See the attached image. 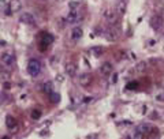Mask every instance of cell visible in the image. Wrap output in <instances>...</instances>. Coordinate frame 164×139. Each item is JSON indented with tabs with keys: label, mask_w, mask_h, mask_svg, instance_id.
<instances>
[{
	"label": "cell",
	"mask_w": 164,
	"mask_h": 139,
	"mask_svg": "<svg viewBox=\"0 0 164 139\" xmlns=\"http://www.w3.org/2000/svg\"><path fill=\"white\" fill-rule=\"evenodd\" d=\"M43 67H41V63L37 59H30L28 62V74L30 77H37L41 72Z\"/></svg>",
	"instance_id": "1"
},
{
	"label": "cell",
	"mask_w": 164,
	"mask_h": 139,
	"mask_svg": "<svg viewBox=\"0 0 164 139\" xmlns=\"http://www.w3.org/2000/svg\"><path fill=\"white\" fill-rule=\"evenodd\" d=\"M105 38H107V40L108 41H116L119 38V36H121V33H119V29H116V28H114V26H112V28H109L108 30L105 31Z\"/></svg>",
	"instance_id": "2"
},
{
	"label": "cell",
	"mask_w": 164,
	"mask_h": 139,
	"mask_svg": "<svg viewBox=\"0 0 164 139\" xmlns=\"http://www.w3.org/2000/svg\"><path fill=\"white\" fill-rule=\"evenodd\" d=\"M0 59H1V62H3L6 65H13L14 63H15V56H14L13 52H4V53H1Z\"/></svg>",
	"instance_id": "3"
},
{
	"label": "cell",
	"mask_w": 164,
	"mask_h": 139,
	"mask_svg": "<svg viewBox=\"0 0 164 139\" xmlns=\"http://www.w3.org/2000/svg\"><path fill=\"white\" fill-rule=\"evenodd\" d=\"M78 80H79L81 86H89L92 83V75L88 74V72H82V74L78 77Z\"/></svg>",
	"instance_id": "4"
},
{
	"label": "cell",
	"mask_w": 164,
	"mask_h": 139,
	"mask_svg": "<svg viewBox=\"0 0 164 139\" xmlns=\"http://www.w3.org/2000/svg\"><path fill=\"white\" fill-rule=\"evenodd\" d=\"M6 127L8 128L11 132H14V131L18 128V126H16V120L15 117H13L11 114H8V116H6Z\"/></svg>",
	"instance_id": "5"
},
{
	"label": "cell",
	"mask_w": 164,
	"mask_h": 139,
	"mask_svg": "<svg viewBox=\"0 0 164 139\" xmlns=\"http://www.w3.org/2000/svg\"><path fill=\"white\" fill-rule=\"evenodd\" d=\"M103 16H104V19L107 22H109V23H114L115 22V11L112 8H105L104 11H103Z\"/></svg>",
	"instance_id": "6"
},
{
	"label": "cell",
	"mask_w": 164,
	"mask_h": 139,
	"mask_svg": "<svg viewBox=\"0 0 164 139\" xmlns=\"http://www.w3.org/2000/svg\"><path fill=\"white\" fill-rule=\"evenodd\" d=\"M82 21V16L79 15V14L75 11V10H73L71 13L68 14V16H67V22L68 23H78V22H81Z\"/></svg>",
	"instance_id": "7"
},
{
	"label": "cell",
	"mask_w": 164,
	"mask_h": 139,
	"mask_svg": "<svg viewBox=\"0 0 164 139\" xmlns=\"http://www.w3.org/2000/svg\"><path fill=\"white\" fill-rule=\"evenodd\" d=\"M112 71H114V67H112V64L109 62L103 63L101 67H100V72H101L103 75H111Z\"/></svg>",
	"instance_id": "8"
},
{
	"label": "cell",
	"mask_w": 164,
	"mask_h": 139,
	"mask_svg": "<svg viewBox=\"0 0 164 139\" xmlns=\"http://www.w3.org/2000/svg\"><path fill=\"white\" fill-rule=\"evenodd\" d=\"M8 8L11 10V13H18V11H21V8H22L21 0H10Z\"/></svg>",
	"instance_id": "9"
},
{
	"label": "cell",
	"mask_w": 164,
	"mask_h": 139,
	"mask_svg": "<svg viewBox=\"0 0 164 139\" xmlns=\"http://www.w3.org/2000/svg\"><path fill=\"white\" fill-rule=\"evenodd\" d=\"M66 74L71 78L75 77V75H77V65H75L74 63H67V64H66Z\"/></svg>",
	"instance_id": "10"
},
{
	"label": "cell",
	"mask_w": 164,
	"mask_h": 139,
	"mask_svg": "<svg viewBox=\"0 0 164 139\" xmlns=\"http://www.w3.org/2000/svg\"><path fill=\"white\" fill-rule=\"evenodd\" d=\"M82 36H84V30H82L81 28H74L71 30V38L74 41L81 40V38H82Z\"/></svg>",
	"instance_id": "11"
},
{
	"label": "cell",
	"mask_w": 164,
	"mask_h": 139,
	"mask_svg": "<svg viewBox=\"0 0 164 139\" xmlns=\"http://www.w3.org/2000/svg\"><path fill=\"white\" fill-rule=\"evenodd\" d=\"M161 25H163V18H161V16L155 15L153 18L151 19V26H152L153 29H159V28H161Z\"/></svg>",
	"instance_id": "12"
},
{
	"label": "cell",
	"mask_w": 164,
	"mask_h": 139,
	"mask_svg": "<svg viewBox=\"0 0 164 139\" xmlns=\"http://www.w3.org/2000/svg\"><path fill=\"white\" fill-rule=\"evenodd\" d=\"M21 21L23 22V23H28V25H31V23H34V16L31 15L30 13H25L21 15Z\"/></svg>",
	"instance_id": "13"
},
{
	"label": "cell",
	"mask_w": 164,
	"mask_h": 139,
	"mask_svg": "<svg viewBox=\"0 0 164 139\" xmlns=\"http://www.w3.org/2000/svg\"><path fill=\"white\" fill-rule=\"evenodd\" d=\"M137 131L141 132L142 135H146V134H149L152 131V127L149 126V124H142V126H139L138 128H137Z\"/></svg>",
	"instance_id": "14"
},
{
	"label": "cell",
	"mask_w": 164,
	"mask_h": 139,
	"mask_svg": "<svg viewBox=\"0 0 164 139\" xmlns=\"http://www.w3.org/2000/svg\"><path fill=\"white\" fill-rule=\"evenodd\" d=\"M43 90L46 93V94H51V93L53 91V85H52V82H45V83L43 85Z\"/></svg>",
	"instance_id": "15"
},
{
	"label": "cell",
	"mask_w": 164,
	"mask_h": 139,
	"mask_svg": "<svg viewBox=\"0 0 164 139\" xmlns=\"http://www.w3.org/2000/svg\"><path fill=\"white\" fill-rule=\"evenodd\" d=\"M116 11H118L121 15H123V14L126 13V3H124V1H119V3L116 4Z\"/></svg>",
	"instance_id": "16"
},
{
	"label": "cell",
	"mask_w": 164,
	"mask_h": 139,
	"mask_svg": "<svg viewBox=\"0 0 164 139\" xmlns=\"http://www.w3.org/2000/svg\"><path fill=\"white\" fill-rule=\"evenodd\" d=\"M49 100L53 102V104H58V102L60 101V94H59V93H53L52 91L49 94Z\"/></svg>",
	"instance_id": "17"
},
{
	"label": "cell",
	"mask_w": 164,
	"mask_h": 139,
	"mask_svg": "<svg viewBox=\"0 0 164 139\" xmlns=\"http://www.w3.org/2000/svg\"><path fill=\"white\" fill-rule=\"evenodd\" d=\"M145 68H146V63L139 62V63H137V65H136V71L137 72H144L145 71Z\"/></svg>",
	"instance_id": "18"
},
{
	"label": "cell",
	"mask_w": 164,
	"mask_h": 139,
	"mask_svg": "<svg viewBox=\"0 0 164 139\" xmlns=\"http://www.w3.org/2000/svg\"><path fill=\"white\" fill-rule=\"evenodd\" d=\"M90 52H92L94 56H100L103 53V48L101 46H93L92 49H90Z\"/></svg>",
	"instance_id": "19"
},
{
	"label": "cell",
	"mask_w": 164,
	"mask_h": 139,
	"mask_svg": "<svg viewBox=\"0 0 164 139\" xmlns=\"http://www.w3.org/2000/svg\"><path fill=\"white\" fill-rule=\"evenodd\" d=\"M156 101H159V102H163L164 101V90L161 89V90H159L157 93H156Z\"/></svg>",
	"instance_id": "20"
},
{
	"label": "cell",
	"mask_w": 164,
	"mask_h": 139,
	"mask_svg": "<svg viewBox=\"0 0 164 139\" xmlns=\"http://www.w3.org/2000/svg\"><path fill=\"white\" fill-rule=\"evenodd\" d=\"M31 119H33V120H38V119L41 117V112L40 111H37V109H34V111H31Z\"/></svg>",
	"instance_id": "21"
},
{
	"label": "cell",
	"mask_w": 164,
	"mask_h": 139,
	"mask_svg": "<svg viewBox=\"0 0 164 139\" xmlns=\"http://www.w3.org/2000/svg\"><path fill=\"white\" fill-rule=\"evenodd\" d=\"M44 42L45 44H51L52 42V37H51V36H44Z\"/></svg>",
	"instance_id": "22"
},
{
	"label": "cell",
	"mask_w": 164,
	"mask_h": 139,
	"mask_svg": "<svg viewBox=\"0 0 164 139\" xmlns=\"http://www.w3.org/2000/svg\"><path fill=\"white\" fill-rule=\"evenodd\" d=\"M111 82L112 83H116V82H118V74H116V72H112V78H111Z\"/></svg>",
	"instance_id": "23"
},
{
	"label": "cell",
	"mask_w": 164,
	"mask_h": 139,
	"mask_svg": "<svg viewBox=\"0 0 164 139\" xmlns=\"http://www.w3.org/2000/svg\"><path fill=\"white\" fill-rule=\"evenodd\" d=\"M56 80H58V82H63V80H64V78H63L62 75H58V77H56Z\"/></svg>",
	"instance_id": "24"
},
{
	"label": "cell",
	"mask_w": 164,
	"mask_h": 139,
	"mask_svg": "<svg viewBox=\"0 0 164 139\" xmlns=\"http://www.w3.org/2000/svg\"><path fill=\"white\" fill-rule=\"evenodd\" d=\"M3 87H4V89H10V87H11V86H10V83H8V82H6Z\"/></svg>",
	"instance_id": "25"
},
{
	"label": "cell",
	"mask_w": 164,
	"mask_h": 139,
	"mask_svg": "<svg viewBox=\"0 0 164 139\" xmlns=\"http://www.w3.org/2000/svg\"><path fill=\"white\" fill-rule=\"evenodd\" d=\"M157 3H160V4H164V0H157Z\"/></svg>",
	"instance_id": "26"
},
{
	"label": "cell",
	"mask_w": 164,
	"mask_h": 139,
	"mask_svg": "<svg viewBox=\"0 0 164 139\" xmlns=\"http://www.w3.org/2000/svg\"><path fill=\"white\" fill-rule=\"evenodd\" d=\"M0 1H6V0H0Z\"/></svg>",
	"instance_id": "27"
}]
</instances>
